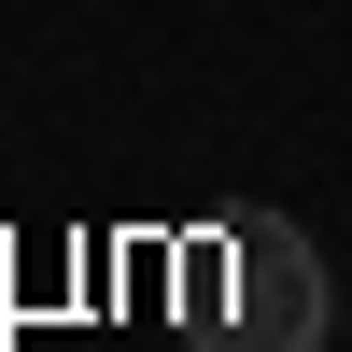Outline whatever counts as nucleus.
<instances>
[{
    "label": "nucleus",
    "mask_w": 352,
    "mask_h": 352,
    "mask_svg": "<svg viewBox=\"0 0 352 352\" xmlns=\"http://www.w3.org/2000/svg\"><path fill=\"white\" fill-rule=\"evenodd\" d=\"M324 254L282 212H226L184 282V352H324Z\"/></svg>",
    "instance_id": "obj_1"
}]
</instances>
